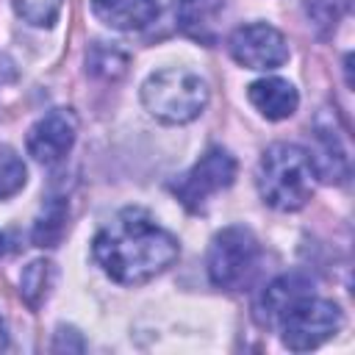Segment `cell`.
I'll list each match as a JSON object with an SVG mask.
<instances>
[{
  "label": "cell",
  "mask_w": 355,
  "mask_h": 355,
  "mask_svg": "<svg viewBox=\"0 0 355 355\" xmlns=\"http://www.w3.org/2000/svg\"><path fill=\"white\" fill-rule=\"evenodd\" d=\"M92 252L111 280L139 286L172 266L180 247L144 208H122L94 236Z\"/></svg>",
  "instance_id": "obj_1"
},
{
  "label": "cell",
  "mask_w": 355,
  "mask_h": 355,
  "mask_svg": "<svg viewBox=\"0 0 355 355\" xmlns=\"http://www.w3.org/2000/svg\"><path fill=\"white\" fill-rule=\"evenodd\" d=\"M313 164L305 147L277 141L263 150L255 172L258 194L275 211H300L313 194Z\"/></svg>",
  "instance_id": "obj_2"
},
{
  "label": "cell",
  "mask_w": 355,
  "mask_h": 355,
  "mask_svg": "<svg viewBox=\"0 0 355 355\" xmlns=\"http://www.w3.org/2000/svg\"><path fill=\"white\" fill-rule=\"evenodd\" d=\"M141 105L164 125H186L205 111L208 83L186 67H166L144 80Z\"/></svg>",
  "instance_id": "obj_3"
},
{
  "label": "cell",
  "mask_w": 355,
  "mask_h": 355,
  "mask_svg": "<svg viewBox=\"0 0 355 355\" xmlns=\"http://www.w3.org/2000/svg\"><path fill=\"white\" fill-rule=\"evenodd\" d=\"M261 247L250 227L230 225L219 230L208 247V277L216 288L241 291L258 272Z\"/></svg>",
  "instance_id": "obj_4"
},
{
  "label": "cell",
  "mask_w": 355,
  "mask_h": 355,
  "mask_svg": "<svg viewBox=\"0 0 355 355\" xmlns=\"http://www.w3.org/2000/svg\"><path fill=\"white\" fill-rule=\"evenodd\" d=\"M344 324V313L336 302L305 294L297 302H291L283 316L277 319L280 338L294 352H308L333 338Z\"/></svg>",
  "instance_id": "obj_5"
},
{
  "label": "cell",
  "mask_w": 355,
  "mask_h": 355,
  "mask_svg": "<svg viewBox=\"0 0 355 355\" xmlns=\"http://www.w3.org/2000/svg\"><path fill=\"white\" fill-rule=\"evenodd\" d=\"M233 178H236V158L222 147H211L186 175H180L172 183V191L189 211H202L214 194H219L233 183Z\"/></svg>",
  "instance_id": "obj_6"
},
{
  "label": "cell",
  "mask_w": 355,
  "mask_h": 355,
  "mask_svg": "<svg viewBox=\"0 0 355 355\" xmlns=\"http://www.w3.org/2000/svg\"><path fill=\"white\" fill-rule=\"evenodd\" d=\"M316 178L324 183H344L349 178V144L336 111L322 108L313 119V150L308 153Z\"/></svg>",
  "instance_id": "obj_7"
},
{
  "label": "cell",
  "mask_w": 355,
  "mask_h": 355,
  "mask_svg": "<svg viewBox=\"0 0 355 355\" xmlns=\"http://www.w3.org/2000/svg\"><path fill=\"white\" fill-rule=\"evenodd\" d=\"M230 55L236 58V64L247 67V69H277L288 61V42L286 36L266 25V22H250L233 31L230 36Z\"/></svg>",
  "instance_id": "obj_8"
},
{
  "label": "cell",
  "mask_w": 355,
  "mask_h": 355,
  "mask_svg": "<svg viewBox=\"0 0 355 355\" xmlns=\"http://www.w3.org/2000/svg\"><path fill=\"white\" fill-rule=\"evenodd\" d=\"M78 119L69 108H53L28 130V153L39 164H58L75 144Z\"/></svg>",
  "instance_id": "obj_9"
},
{
  "label": "cell",
  "mask_w": 355,
  "mask_h": 355,
  "mask_svg": "<svg viewBox=\"0 0 355 355\" xmlns=\"http://www.w3.org/2000/svg\"><path fill=\"white\" fill-rule=\"evenodd\" d=\"M305 294H313V280L305 272H286V275L275 277L263 288V294L258 297V302H255V319L261 324H266V327L269 324H277V319L283 316V311L291 302H297L300 297H305Z\"/></svg>",
  "instance_id": "obj_10"
},
{
  "label": "cell",
  "mask_w": 355,
  "mask_h": 355,
  "mask_svg": "<svg viewBox=\"0 0 355 355\" xmlns=\"http://www.w3.org/2000/svg\"><path fill=\"white\" fill-rule=\"evenodd\" d=\"M247 97L258 108L261 116L275 119V122L288 119L300 105V94H297L294 83H288L283 78H261V80L250 83Z\"/></svg>",
  "instance_id": "obj_11"
},
{
  "label": "cell",
  "mask_w": 355,
  "mask_h": 355,
  "mask_svg": "<svg viewBox=\"0 0 355 355\" xmlns=\"http://www.w3.org/2000/svg\"><path fill=\"white\" fill-rule=\"evenodd\" d=\"M92 11L108 28L139 31L158 17V0H92Z\"/></svg>",
  "instance_id": "obj_12"
},
{
  "label": "cell",
  "mask_w": 355,
  "mask_h": 355,
  "mask_svg": "<svg viewBox=\"0 0 355 355\" xmlns=\"http://www.w3.org/2000/svg\"><path fill=\"white\" fill-rule=\"evenodd\" d=\"M53 263L50 261H31L19 275V294L31 308H39L53 286Z\"/></svg>",
  "instance_id": "obj_13"
},
{
  "label": "cell",
  "mask_w": 355,
  "mask_h": 355,
  "mask_svg": "<svg viewBox=\"0 0 355 355\" xmlns=\"http://www.w3.org/2000/svg\"><path fill=\"white\" fill-rule=\"evenodd\" d=\"M180 3V25L186 33H191L194 39H211L208 28L214 25L211 19L219 14L225 0H178Z\"/></svg>",
  "instance_id": "obj_14"
},
{
  "label": "cell",
  "mask_w": 355,
  "mask_h": 355,
  "mask_svg": "<svg viewBox=\"0 0 355 355\" xmlns=\"http://www.w3.org/2000/svg\"><path fill=\"white\" fill-rule=\"evenodd\" d=\"M28 180V169L22 158L11 147H0V200L14 197Z\"/></svg>",
  "instance_id": "obj_15"
},
{
  "label": "cell",
  "mask_w": 355,
  "mask_h": 355,
  "mask_svg": "<svg viewBox=\"0 0 355 355\" xmlns=\"http://www.w3.org/2000/svg\"><path fill=\"white\" fill-rule=\"evenodd\" d=\"M64 219H67V208L61 202H50L33 227V241L39 247H55V241L61 239V230H64Z\"/></svg>",
  "instance_id": "obj_16"
},
{
  "label": "cell",
  "mask_w": 355,
  "mask_h": 355,
  "mask_svg": "<svg viewBox=\"0 0 355 355\" xmlns=\"http://www.w3.org/2000/svg\"><path fill=\"white\" fill-rule=\"evenodd\" d=\"M11 3H14V11L25 22H31L36 28H50L58 19L64 0H11Z\"/></svg>",
  "instance_id": "obj_17"
},
{
  "label": "cell",
  "mask_w": 355,
  "mask_h": 355,
  "mask_svg": "<svg viewBox=\"0 0 355 355\" xmlns=\"http://www.w3.org/2000/svg\"><path fill=\"white\" fill-rule=\"evenodd\" d=\"M308 17L313 19V25L319 28H333L338 22V17L347 8V0H305Z\"/></svg>",
  "instance_id": "obj_18"
},
{
  "label": "cell",
  "mask_w": 355,
  "mask_h": 355,
  "mask_svg": "<svg viewBox=\"0 0 355 355\" xmlns=\"http://www.w3.org/2000/svg\"><path fill=\"white\" fill-rule=\"evenodd\" d=\"M8 347V327H6V319L0 316V352Z\"/></svg>",
  "instance_id": "obj_19"
},
{
  "label": "cell",
  "mask_w": 355,
  "mask_h": 355,
  "mask_svg": "<svg viewBox=\"0 0 355 355\" xmlns=\"http://www.w3.org/2000/svg\"><path fill=\"white\" fill-rule=\"evenodd\" d=\"M0 252H3V236H0Z\"/></svg>",
  "instance_id": "obj_20"
}]
</instances>
